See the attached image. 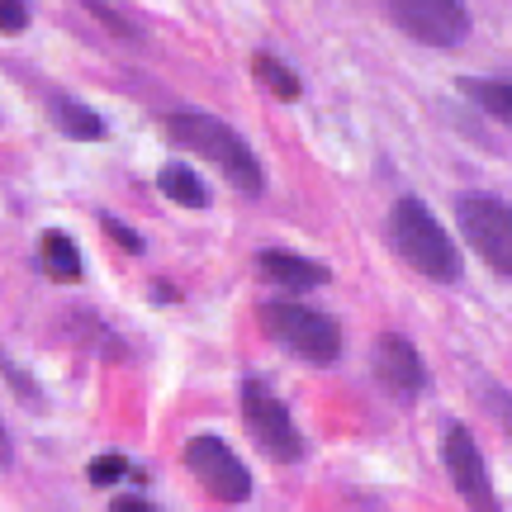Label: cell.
I'll return each instance as SVG.
<instances>
[{"label":"cell","instance_id":"6da1fadb","mask_svg":"<svg viewBox=\"0 0 512 512\" xmlns=\"http://www.w3.org/2000/svg\"><path fill=\"white\" fill-rule=\"evenodd\" d=\"M166 133L181 147L209 157L228 181L238 185L242 195H261L266 176H261V162H256L252 147L242 143L238 128H228L223 119H214V114H171V119H166Z\"/></svg>","mask_w":512,"mask_h":512},{"label":"cell","instance_id":"7a4b0ae2","mask_svg":"<svg viewBox=\"0 0 512 512\" xmlns=\"http://www.w3.org/2000/svg\"><path fill=\"white\" fill-rule=\"evenodd\" d=\"M389 233H394V247H399V256L413 266L418 275H427V280H460V252L456 242H451V233L437 223V214L427 209L422 200H399L394 204V219H389Z\"/></svg>","mask_w":512,"mask_h":512},{"label":"cell","instance_id":"3957f363","mask_svg":"<svg viewBox=\"0 0 512 512\" xmlns=\"http://www.w3.org/2000/svg\"><path fill=\"white\" fill-rule=\"evenodd\" d=\"M261 328L275 347L294 351L299 361H313V366H332L342 356V328L332 323L328 313L309 309V304H294V299H271L256 309Z\"/></svg>","mask_w":512,"mask_h":512},{"label":"cell","instance_id":"277c9868","mask_svg":"<svg viewBox=\"0 0 512 512\" xmlns=\"http://www.w3.org/2000/svg\"><path fill=\"white\" fill-rule=\"evenodd\" d=\"M456 219H460L465 242H470L498 275L512 280V204L494 200V195H460Z\"/></svg>","mask_w":512,"mask_h":512},{"label":"cell","instance_id":"5b68a950","mask_svg":"<svg viewBox=\"0 0 512 512\" xmlns=\"http://www.w3.org/2000/svg\"><path fill=\"white\" fill-rule=\"evenodd\" d=\"M242 422H247L252 441L271 460H299V432H294L290 408L275 399L261 380L242 384Z\"/></svg>","mask_w":512,"mask_h":512},{"label":"cell","instance_id":"8992f818","mask_svg":"<svg viewBox=\"0 0 512 512\" xmlns=\"http://www.w3.org/2000/svg\"><path fill=\"white\" fill-rule=\"evenodd\" d=\"M389 10H394L403 34L427 43V48H456L470 34L465 0H389Z\"/></svg>","mask_w":512,"mask_h":512},{"label":"cell","instance_id":"52a82bcc","mask_svg":"<svg viewBox=\"0 0 512 512\" xmlns=\"http://www.w3.org/2000/svg\"><path fill=\"white\" fill-rule=\"evenodd\" d=\"M185 465H190V475L200 479L204 489L223 503H247L252 494V475H247V465L233 456V446L219 437H195L185 446Z\"/></svg>","mask_w":512,"mask_h":512},{"label":"cell","instance_id":"ba28073f","mask_svg":"<svg viewBox=\"0 0 512 512\" xmlns=\"http://www.w3.org/2000/svg\"><path fill=\"white\" fill-rule=\"evenodd\" d=\"M441 456H446V470L456 479L460 498L470 503L475 512H503L494 498V484H489V465H484V451L475 446L470 437V427H446V437H441Z\"/></svg>","mask_w":512,"mask_h":512},{"label":"cell","instance_id":"9c48e42d","mask_svg":"<svg viewBox=\"0 0 512 512\" xmlns=\"http://www.w3.org/2000/svg\"><path fill=\"white\" fill-rule=\"evenodd\" d=\"M375 375H380V384L394 399H413V394H422V384H427L418 347L408 337H399V332H384L380 337V347H375Z\"/></svg>","mask_w":512,"mask_h":512},{"label":"cell","instance_id":"30bf717a","mask_svg":"<svg viewBox=\"0 0 512 512\" xmlns=\"http://www.w3.org/2000/svg\"><path fill=\"white\" fill-rule=\"evenodd\" d=\"M256 271H261V280H271L275 290H294V294L318 290V285L332 280L328 266H318V261H309L299 252H285V247H266L256 256Z\"/></svg>","mask_w":512,"mask_h":512},{"label":"cell","instance_id":"8fae6325","mask_svg":"<svg viewBox=\"0 0 512 512\" xmlns=\"http://www.w3.org/2000/svg\"><path fill=\"white\" fill-rule=\"evenodd\" d=\"M43 271L53 275V280H81V252H76V242L67 233H43Z\"/></svg>","mask_w":512,"mask_h":512},{"label":"cell","instance_id":"7c38bea8","mask_svg":"<svg viewBox=\"0 0 512 512\" xmlns=\"http://www.w3.org/2000/svg\"><path fill=\"white\" fill-rule=\"evenodd\" d=\"M53 119H57V128H62L67 138H81V143H91V138L105 133V119L91 114L81 100H67V95H57L53 100Z\"/></svg>","mask_w":512,"mask_h":512},{"label":"cell","instance_id":"4fadbf2b","mask_svg":"<svg viewBox=\"0 0 512 512\" xmlns=\"http://www.w3.org/2000/svg\"><path fill=\"white\" fill-rule=\"evenodd\" d=\"M157 185H162L166 200L185 204V209H204L209 204V190H204V181L195 176V171H185V166H162V176H157Z\"/></svg>","mask_w":512,"mask_h":512},{"label":"cell","instance_id":"5bb4252c","mask_svg":"<svg viewBox=\"0 0 512 512\" xmlns=\"http://www.w3.org/2000/svg\"><path fill=\"white\" fill-rule=\"evenodd\" d=\"M460 91L470 95L479 110H489L494 119L512 124V81H484V76H465V81H460Z\"/></svg>","mask_w":512,"mask_h":512},{"label":"cell","instance_id":"9a60e30c","mask_svg":"<svg viewBox=\"0 0 512 512\" xmlns=\"http://www.w3.org/2000/svg\"><path fill=\"white\" fill-rule=\"evenodd\" d=\"M252 72H256V81L275 95V100H299V91H304V86H299V76H294L275 53H256L252 57Z\"/></svg>","mask_w":512,"mask_h":512},{"label":"cell","instance_id":"2e32d148","mask_svg":"<svg viewBox=\"0 0 512 512\" xmlns=\"http://www.w3.org/2000/svg\"><path fill=\"white\" fill-rule=\"evenodd\" d=\"M29 24V5L24 0H0V34H19Z\"/></svg>","mask_w":512,"mask_h":512},{"label":"cell","instance_id":"e0dca14e","mask_svg":"<svg viewBox=\"0 0 512 512\" xmlns=\"http://www.w3.org/2000/svg\"><path fill=\"white\" fill-rule=\"evenodd\" d=\"M124 460L119 456H100V460H91V484H100V489H105V484H114V479H124Z\"/></svg>","mask_w":512,"mask_h":512},{"label":"cell","instance_id":"ac0fdd59","mask_svg":"<svg viewBox=\"0 0 512 512\" xmlns=\"http://www.w3.org/2000/svg\"><path fill=\"white\" fill-rule=\"evenodd\" d=\"M105 233H110L114 242H124L128 252H143V242L133 238V233H128V228H124V223H119V219H110V214H105Z\"/></svg>","mask_w":512,"mask_h":512},{"label":"cell","instance_id":"d6986e66","mask_svg":"<svg viewBox=\"0 0 512 512\" xmlns=\"http://www.w3.org/2000/svg\"><path fill=\"white\" fill-rule=\"evenodd\" d=\"M110 512H152V508H147L143 498H133V494H124V498H114V503H110Z\"/></svg>","mask_w":512,"mask_h":512},{"label":"cell","instance_id":"ffe728a7","mask_svg":"<svg viewBox=\"0 0 512 512\" xmlns=\"http://www.w3.org/2000/svg\"><path fill=\"white\" fill-rule=\"evenodd\" d=\"M15 460V446H10V432L0 427V465H10Z\"/></svg>","mask_w":512,"mask_h":512}]
</instances>
